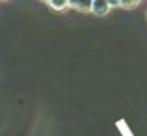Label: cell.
<instances>
[{"instance_id": "cell-1", "label": "cell", "mask_w": 147, "mask_h": 136, "mask_svg": "<svg viewBox=\"0 0 147 136\" xmlns=\"http://www.w3.org/2000/svg\"><path fill=\"white\" fill-rule=\"evenodd\" d=\"M110 9H112V6L108 4V0H93V4H91V13L99 15V17L110 13Z\"/></svg>"}, {"instance_id": "cell-2", "label": "cell", "mask_w": 147, "mask_h": 136, "mask_svg": "<svg viewBox=\"0 0 147 136\" xmlns=\"http://www.w3.org/2000/svg\"><path fill=\"white\" fill-rule=\"evenodd\" d=\"M91 4H93V0H76V4L73 7L78 11H84V13H88V11H91Z\"/></svg>"}, {"instance_id": "cell-3", "label": "cell", "mask_w": 147, "mask_h": 136, "mask_svg": "<svg viewBox=\"0 0 147 136\" xmlns=\"http://www.w3.org/2000/svg\"><path fill=\"white\" fill-rule=\"evenodd\" d=\"M49 6L56 11H63L69 7V0H49Z\"/></svg>"}, {"instance_id": "cell-4", "label": "cell", "mask_w": 147, "mask_h": 136, "mask_svg": "<svg viewBox=\"0 0 147 136\" xmlns=\"http://www.w3.org/2000/svg\"><path fill=\"white\" fill-rule=\"evenodd\" d=\"M142 0H121V7H127V9H132L140 4Z\"/></svg>"}, {"instance_id": "cell-5", "label": "cell", "mask_w": 147, "mask_h": 136, "mask_svg": "<svg viewBox=\"0 0 147 136\" xmlns=\"http://www.w3.org/2000/svg\"><path fill=\"white\" fill-rule=\"evenodd\" d=\"M108 4L112 7H121V0H108Z\"/></svg>"}, {"instance_id": "cell-6", "label": "cell", "mask_w": 147, "mask_h": 136, "mask_svg": "<svg viewBox=\"0 0 147 136\" xmlns=\"http://www.w3.org/2000/svg\"><path fill=\"white\" fill-rule=\"evenodd\" d=\"M75 4H76V0H69V6H71V7L75 6Z\"/></svg>"}, {"instance_id": "cell-7", "label": "cell", "mask_w": 147, "mask_h": 136, "mask_svg": "<svg viewBox=\"0 0 147 136\" xmlns=\"http://www.w3.org/2000/svg\"><path fill=\"white\" fill-rule=\"evenodd\" d=\"M43 2H47V4H49V0H43Z\"/></svg>"}]
</instances>
